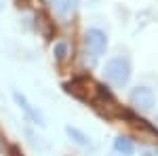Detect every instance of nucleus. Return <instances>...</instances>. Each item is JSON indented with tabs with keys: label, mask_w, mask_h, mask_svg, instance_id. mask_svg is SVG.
<instances>
[{
	"label": "nucleus",
	"mask_w": 158,
	"mask_h": 156,
	"mask_svg": "<svg viewBox=\"0 0 158 156\" xmlns=\"http://www.w3.org/2000/svg\"><path fill=\"white\" fill-rule=\"evenodd\" d=\"M85 47L93 57H101L108 48V34L99 27H89L85 34Z\"/></svg>",
	"instance_id": "obj_2"
},
{
	"label": "nucleus",
	"mask_w": 158,
	"mask_h": 156,
	"mask_svg": "<svg viewBox=\"0 0 158 156\" xmlns=\"http://www.w3.org/2000/svg\"><path fill=\"white\" fill-rule=\"evenodd\" d=\"M131 74H133L131 61L127 57H122V55H116V57L108 59L106 65H103V76L114 86H127L129 80H131Z\"/></svg>",
	"instance_id": "obj_1"
},
{
	"label": "nucleus",
	"mask_w": 158,
	"mask_h": 156,
	"mask_svg": "<svg viewBox=\"0 0 158 156\" xmlns=\"http://www.w3.org/2000/svg\"><path fill=\"white\" fill-rule=\"evenodd\" d=\"M143 156H158V150L156 148H148V150H143Z\"/></svg>",
	"instance_id": "obj_9"
},
{
	"label": "nucleus",
	"mask_w": 158,
	"mask_h": 156,
	"mask_svg": "<svg viewBox=\"0 0 158 156\" xmlns=\"http://www.w3.org/2000/svg\"><path fill=\"white\" fill-rule=\"evenodd\" d=\"M49 4L53 6V11L57 13L59 17H70L74 13V0H49Z\"/></svg>",
	"instance_id": "obj_6"
},
{
	"label": "nucleus",
	"mask_w": 158,
	"mask_h": 156,
	"mask_svg": "<svg viewBox=\"0 0 158 156\" xmlns=\"http://www.w3.org/2000/svg\"><path fill=\"white\" fill-rule=\"evenodd\" d=\"M13 156H19V154H17V150H15V148H13Z\"/></svg>",
	"instance_id": "obj_10"
},
{
	"label": "nucleus",
	"mask_w": 158,
	"mask_h": 156,
	"mask_svg": "<svg viewBox=\"0 0 158 156\" xmlns=\"http://www.w3.org/2000/svg\"><path fill=\"white\" fill-rule=\"evenodd\" d=\"M114 152H118L122 156H133L135 152V144L131 137H124V135H118L114 139Z\"/></svg>",
	"instance_id": "obj_5"
},
{
	"label": "nucleus",
	"mask_w": 158,
	"mask_h": 156,
	"mask_svg": "<svg viewBox=\"0 0 158 156\" xmlns=\"http://www.w3.org/2000/svg\"><path fill=\"white\" fill-rule=\"evenodd\" d=\"M53 55H55V59L57 61H65L68 59V55H70V47H68V42H55V47H53Z\"/></svg>",
	"instance_id": "obj_8"
},
{
	"label": "nucleus",
	"mask_w": 158,
	"mask_h": 156,
	"mask_svg": "<svg viewBox=\"0 0 158 156\" xmlns=\"http://www.w3.org/2000/svg\"><path fill=\"white\" fill-rule=\"evenodd\" d=\"M65 133H68V137L72 139L74 144H78V145H91V137H89L86 133H82L80 129L72 127V124H68V127H65Z\"/></svg>",
	"instance_id": "obj_7"
},
{
	"label": "nucleus",
	"mask_w": 158,
	"mask_h": 156,
	"mask_svg": "<svg viewBox=\"0 0 158 156\" xmlns=\"http://www.w3.org/2000/svg\"><path fill=\"white\" fill-rule=\"evenodd\" d=\"M13 99H15V103L19 106V110H21V112H23L34 124H38V127H47V118H44V114H42L38 108H34V106L27 101V97H25L23 93L15 91V93H13Z\"/></svg>",
	"instance_id": "obj_4"
},
{
	"label": "nucleus",
	"mask_w": 158,
	"mask_h": 156,
	"mask_svg": "<svg viewBox=\"0 0 158 156\" xmlns=\"http://www.w3.org/2000/svg\"><path fill=\"white\" fill-rule=\"evenodd\" d=\"M129 101H131L133 108L150 112V110H154V106H156V95H154V91L150 86H135V89H131V93H129Z\"/></svg>",
	"instance_id": "obj_3"
}]
</instances>
